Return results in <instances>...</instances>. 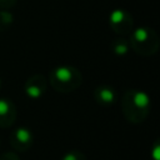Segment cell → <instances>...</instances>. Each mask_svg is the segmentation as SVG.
<instances>
[{"label":"cell","mask_w":160,"mask_h":160,"mask_svg":"<svg viewBox=\"0 0 160 160\" xmlns=\"http://www.w3.org/2000/svg\"><path fill=\"white\" fill-rule=\"evenodd\" d=\"M121 110L125 119L132 124L142 122L151 108V101L149 95L139 89H129L124 91L120 100Z\"/></svg>","instance_id":"1"},{"label":"cell","mask_w":160,"mask_h":160,"mask_svg":"<svg viewBox=\"0 0 160 160\" xmlns=\"http://www.w3.org/2000/svg\"><path fill=\"white\" fill-rule=\"evenodd\" d=\"M50 85L59 92H70L76 90L82 82V75L79 69L71 65H60L49 74Z\"/></svg>","instance_id":"2"},{"label":"cell","mask_w":160,"mask_h":160,"mask_svg":"<svg viewBox=\"0 0 160 160\" xmlns=\"http://www.w3.org/2000/svg\"><path fill=\"white\" fill-rule=\"evenodd\" d=\"M130 48L142 56L154 55L159 50V38L158 34L146 26H140L130 32Z\"/></svg>","instance_id":"3"},{"label":"cell","mask_w":160,"mask_h":160,"mask_svg":"<svg viewBox=\"0 0 160 160\" xmlns=\"http://www.w3.org/2000/svg\"><path fill=\"white\" fill-rule=\"evenodd\" d=\"M109 25L112 31L120 36L130 35V32L134 30L132 16L125 9H114L109 14Z\"/></svg>","instance_id":"4"},{"label":"cell","mask_w":160,"mask_h":160,"mask_svg":"<svg viewBox=\"0 0 160 160\" xmlns=\"http://www.w3.org/2000/svg\"><path fill=\"white\" fill-rule=\"evenodd\" d=\"M11 148L18 152H25L28 151L34 142V135L31 130L26 126H19L14 129L9 138Z\"/></svg>","instance_id":"5"},{"label":"cell","mask_w":160,"mask_h":160,"mask_svg":"<svg viewBox=\"0 0 160 160\" xmlns=\"http://www.w3.org/2000/svg\"><path fill=\"white\" fill-rule=\"evenodd\" d=\"M46 86H48V81L45 76L41 74H35V75H31L25 81L24 91L29 99L36 100L44 95V92L46 91Z\"/></svg>","instance_id":"6"},{"label":"cell","mask_w":160,"mask_h":160,"mask_svg":"<svg viewBox=\"0 0 160 160\" xmlns=\"http://www.w3.org/2000/svg\"><path fill=\"white\" fill-rule=\"evenodd\" d=\"M16 106L15 104L6 98H0V128L8 129L14 125L16 120Z\"/></svg>","instance_id":"7"},{"label":"cell","mask_w":160,"mask_h":160,"mask_svg":"<svg viewBox=\"0 0 160 160\" xmlns=\"http://www.w3.org/2000/svg\"><path fill=\"white\" fill-rule=\"evenodd\" d=\"M94 99L101 106H111L118 99L116 90L110 85H98L94 89Z\"/></svg>","instance_id":"8"},{"label":"cell","mask_w":160,"mask_h":160,"mask_svg":"<svg viewBox=\"0 0 160 160\" xmlns=\"http://www.w3.org/2000/svg\"><path fill=\"white\" fill-rule=\"evenodd\" d=\"M110 49L111 51L118 55V56H124L129 52L130 50V44H129V40H126L125 38L120 36V38H116L111 41L110 44Z\"/></svg>","instance_id":"9"},{"label":"cell","mask_w":160,"mask_h":160,"mask_svg":"<svg viewBox=\"0 0 160 160\" xmlns=\"http://www.w3.org/2000/svg\"><path fill=\"white\" fill-rule=\"evenodd\" d=\"M14 22V16L9 10H0V31L6 30Z\"/></svg>","instance_id":"10"},{"label":"cell","mask_w":160,"mask_h":160,"mask_svg":"<svg viewBox=\"0 0 160 160\" xmlns=\"http://www.w3.org/2000/svg\"><path fill=\"white\" fill-rule=\"evenodd\" d=\"M60 160H86V156L79 150H70L65 152Z\"/></svg>","instance_id":"11"},{"label":"cell","mask_w":160,"mask_h":160,"mask_svg":"<svg viewBox=\"0 0 160 160\" xmlns=\"http://www.w3.org/2000/svg\"><path fill=\"white\" fill-rule=\"evenodd\" d=\"M16 4V0H0V10H9Z\"/></svg>","instance_id":"12"},{"label":"cell","mask_w":160,"mask_h":160,"mask_svg":"<svg viewBox=\"0 0 160 160\" xmlns=\"http://www.w3.org/2000/svg\"><path fill=\"white\" fill-rule=\"evenodd\" d=\"M0 160H20V158L12 152V151H8V152H4L1 156H0Z\"/></svg>","instance_id":"13"},{"label":"cell","mask_w":160,"mask_h":160,"mask_svg":"<svg viewBox=\"0 0 160 160\" xmlns=\"http://www.w3.org/2000/svg\"><path fill=\"white\" fill-rule=\"evenodd\" d=\"M152 154H154L152 158H154L155 160H159V155H158V154H159V142H158V141H156V144H155V146H154Z\"/></svg>","instance_id":"14"},{"label":"cell","mask_w":160,"mask_h":160,"mask_svg":"<svg viewBox=\"0 0 160 160\" xmlns=\"http://www.w3.org/2000/svg\"><path fill=\"white\" fill-rule=\"evenodd\" d=\"M0 89H1V78H0Z\"/></svg>","instance_id":"15"}]
</instances>
